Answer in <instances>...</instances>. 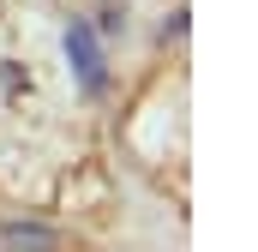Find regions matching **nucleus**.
Wrapping results in <instances>:
<instances>
[{
	"instance_id": "2",
	"label": "nucleus",
	"mask_w": 258,
	"mask_h": 252,
	"mask_svg": "<svg viewBox=\"0 0 258 252\" xmlns=\"http://www.w3.org/2000/svg\"><path fill=\"white\" fill-rule=\"evenodd\" d=\"M0 252H54V228H42V222H6L0 228Z\"/></svg>"
},
{
	"instance_id": "1",
	"label": "nucleus",
	"mask_w": 258,
	"mask_h": 252,
	"mask_svg": "<svg viewBox=\"0 0 258 252\" xmlns=\"http://www.w3.org/2000/svg\"><path fill=\"white\" fill-rule=\"evenodd\" d=\"M66 60H72V72H78L84 96H102V84H108V60H102V42H96V30H90L84 18L66 24Z\"/></svg>"
}]
</instances>
